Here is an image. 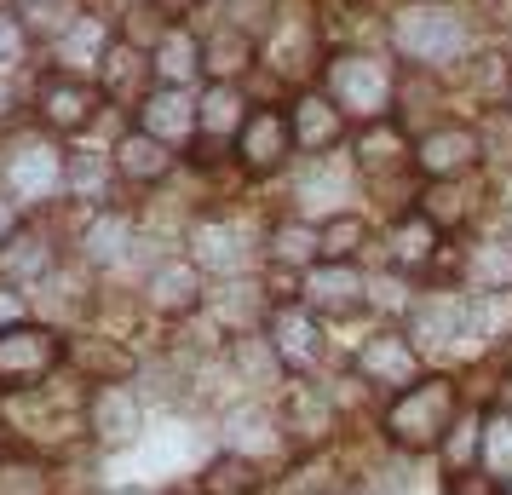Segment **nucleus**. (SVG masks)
I'll return each instance as SVG.
<instances>
[{
    "label": "nucleus",
    "mask_w": 512,
    "mask_h": 495,
    "mask_svg": "<svg viewBox=\"0 0 512 495\" xmlns=\"http://www.w3.org/2000/svg\"><path fill=\"white\" fill-rule=\"evenodd\" d=\"M455 415H461V386L449 375H426L409 392H397V403L386 409V438L397 449L420 455V449H438L449 438Z\"/></svg>",
    "instance_id": "obj_1"
},
{
    "label": "nucleus",
    "mask_w": 512,
    "mask_h": 495,
    "mask_svg": "<svg viewBox=\"0 0 512 495\" xmlns=\"http://www.w3.org/2000/svg\"><path fill=\"white\" fill-rule=\"evenodd\" d=\"M392 47L420 70H443L466 52V18L438 0H409L392 18Z\"/></svg>",
    "instance_id": "obj_2"
},
{
    "label": "nucleus",
    "mask_w": 512,
    "mask_h": 495,
    "mask_svg": "<svg viewBox=\"0 0 512 495\" xmlns=\"http://www.w3.org/2000/svg\"><path fill=\"white\" fill-rule=\"evenodd\" d=\"M328 98L357 121H386V110H392V98H397V75L374 52H340L328 64Z\"/></svg>",
    "instance_id": "obj_3"
},
{
    "label": "nucleus",
    "mask_w": 512,
    "mask_h": 495,
    "mask_svg": "<svg viewBox=\"0 0 512 495\" xmlns=\"http://www.w3.org/2000/svg\"><path fill=\"white\" fill-rule=\"evenodd\" d=\"M0 185L12 190L18 208H41V202H52L58 190L70 185V156L52 139H41V133L18 139V144H6V156H0Z\"/></svg>",
    "instance_id": "obj_4"
},
{
    "label": "nucleus",
    "mask_w": 512,
    "mask_h": 495,
    "mask_svg": "<svg viewBox=\"0 0 512 495\" xmlns=\"http://www.w3.org/2000/svg\"><path fill=\"white\" fill-rule=\"evenodd\" d=\"M81 421H87L98 449H133L144 438V398L127 380H98L93 392H87Z\"/></svg>",
    "instance_id": "obj_5"
},
{
    "label": "nucleus",
    "mask_w": 512,
    "mask_h": 495,
    "mask_svg": "<svg viewBox=\"0 0 512 495\" xmlns=\"http://www.w3.org/2000/svg\"><path fill=\"white\" fill-rule=\"evenodd\" d=\"M64 363V340L41 323L0 329V386H35Z\"/></svg>",
    "instance_id": "obj_6"
},
{
    "label": "nucleus",
    "mask_w": 512,
    "mask_h": 495,
    "mask_svg": "<svg viewBox=\"0 0 512 495\" xmlns=\"http://www.w3.org/2000/svg\"><path fill=\"white\" fill-rule=\"evenodd\" d=\"M357 375L386 392H409L420 380V346L409 329H380L357 346Z\"/></svg>",
    "instance_id": "obj_7"
},
{
    "label": "nucleus",
    "mask_w": 512,
    "mask_h": 495,
    "mask_svg": "<svg viewBox=\"0 0 512 495\" xmlns=\"http://www.w3.org/2000/svg\"><path fill=\"white\" fill-rule=\"evenodd\" d=\"M305 306L317 311V317H351V311L369 306V277L357 271L351 260H317L305 271Z\"/></svg>",
    "instance_id": "obj_8"
},
{
    "label": "nucleus",
    "mask_w": 512,
    "mask_h": 495,
    "mask_svg": "<svg viewBox=\"0 0 512 495\" xmlns=\"http://www.w3.org/2000/svg\"><path fill=\"white\" fill-rule=\"evenodd\" d=\"M98 98H104V87H93L87 75L58 70V75L41 81L35 104H41V121H47L52 133H81V127L98 116Z\"/></svg>",
    "instance_id": "obj_9"
},
{
    "label": "nucleus",
    "mask_w": 512,
    "mask_h": 495,
    "mask_svg": "<svg viewBox=\"0 0 512 495\" xmlns=\"http://www.w3.org/2000/svg\"><path fill=\"white\" fill-rule=\"evenodd\" d=\"M478 156H484L478 127H455V121H449V127H432V133L415 144V167L426 179H461V173L478 167Z\"/></svg>",
    "instance_id": "obj_10"
},
{
    "label": "nucleus",
    "mask_w": 512,
    "mask_h": 495,
    "mask_svg": "<svg viewBox=\"0 0 512 495\" xmlns=\"http://www.w3.org/2000/svg\"><path fill=\"white\" fill-rule=\"evenodd\" d=\"M144 300L150 311H162V317H196L202 311V265L196 260H162L150 271V283H144Z\"/></svg>",
    "instance_id": "obj_11"
},
{
    "label": "nucleus",
    "mask_w": 512,
    "mask_h": 495,
    "mask_svg": "<svg viewBox=\"0 0 512 495\" xmlns=\"http://www.w3.org/2000/svg\"><path fill=\"white\" fill-rule=\"evenodd\" d=\"M288 150H294V127H288L282 110H254L242 139H236V156H242L248 173H277L288 162Z\"/></svg>",
    "instance_id": "obj_12"
},
{
    "label": "nucleus",
    "mask_w": 512,
    "mask_h": 495,
    "mask_svg": "<svg viewBox=\"0 0 512 495\" xmlns=\"http://www.w3.org/2000/svg\"><path fill=\"white\" fill-rule=\"evenodd\" d=\"M265 334L277 340V352L288 369H311L317 357H323V329H317V311L305 306H277L271 311V323H265Z\"/></svg>",
    "instance_id": "obj_13"
},
{
    "label": "nucleus",
    "mask_w": 512,
    "mask_h": 495,
    "mask_svg": "<svg viewBox=\"0 0 512 495\" xmlns=\"http://www.w3.org/2000/svg\"><path fill=\"white\" fill-rule=\"evenodd\" d=\"M409 334H415V346H455L461 334H478V329H472V306L466 300H455V294H426L409 311Z\"/></svg>",
    "instance_id": "obj_14"
},
{
    "label": "nucleus",
    "mask_w": 512,
    "mask_h": 495,
    "mask_svg": "<svg viewBox=\"0 0 512 495\" xmlns=\"http://www.w3.org/2000/svg\"><path fill=\"white\" fill-rule=\"evenodd\" d=\"M288 127H294V144L311 150V156H328L334 144L346 139V110L334 98H317V93H300L294 110H288Z\"/></svg>",
    "instance_id": "obj_15"
},
{
    "label": "nucleus",
    "mask_w": 512,
    "mask_h": 495,
    "mask_svg": "<svg viewBox=\"0 0 512 495\" xmlns=\"http://www.w3.org/2000/svg\"><path fill=\"white\" fill-rule=\"evenodd\" d=\"M156 81V58L150 52H139L133 41H116V47L104 52V64H98V87H104V98H116V104H133V98H150L144 87Z\"/></svg>",
    "instance_id": "obj_16"
},
{
    "label": "nucleus",
    "mask_w": 512,
    "mask_h": 495,
    "mask_svg": "<svg viewBox=\"0 0 512 495\" xmlns=\"http://www.w3.org/2000/svg\"><path fill=\"white\" fill-rule=\"evenodd\" d=\"M139 127L150 133V139H162V144H185L190 133H202L196 104H190L185 87H156V93L139 104Z\"/></svg>",
    "instance_id": "obj_17"
},
{
    "label": "nucleus",
    "mask_w": 512,
    "mask_h": 495,
    "mask_svg": "<svg viewBox=\"0 0 512 495\" xmlns=\"http://www.w3.org/2000/svg\"><path fill=\"white\" fill-rule=\"evenodd\" d=\"M190 248H196V265L202 271L236 277L248 265V236H242V225H225V219H196L190 225Z\"/></svg>",
    "instance_id": "obj_18"
},
{
    "label": "nucleus",
    "mask_w": 512,
    "mask_h": 495,
    "mask_svg": "<svg viewBox=\"0 0 512 495\" xmlns=\"http://www.w3.org/2000/svg\"><path fill=\"white\" fill-rule=\"evenodd\" d=\"M351 162L363 167V179H386V173H397V167H409L415 156H409L403 127L386 116V121H363V133H357V156H351Z\"/></svg>",
    "instance_id": "obj_19"
},
{
    "label": "nucleus",
    "mask_w": 512,
    "mask_h": 495,
    "mask_svg": "<svg viewBox=\"0 0 512 495\" xmlns=\"http://www.w3.org/2000/svg\"><path fill=\"white\" fill-rule=\"evenodd\" d=\"M282 432L294 438V444H323L328 426H334V398L317 392V386H294L288 398H282Z\"/></svg>",
    "instance_id": "obj_20"
},
{
    "label": "nucleus",
    "mask_w": 512,
    "mask_h": 495,
    "mask_svg": "<svg viewBox=\"0 0 512 495\" xmlns=\"http://www.w3.org/2000/svg\"><path fill=\"white\" fill-rule=\"evenodd\" d=\"M116 173L127 179V185H162L167 173H173V144L150 139V133H127V139L116 144Z\"/></svg>",
    "instance_id": "obj_21"
},
{
    "label": "nucleus",
    "mask_w": 512,
    "mask_h": 495,
    "mask_svg": "<svg viewBox=\"0 0 512 495\" xmlns=\"http://www.w3.org/2000/svg\"><path fill=\"white\" fill-rule=\"evenodd\" d=\"M248 98L236 81H213L202 104H196V121H202V139H242V127H248Z\"/></svg>",
    "instance_id": "obj_22"
},
{
    "label": "nucleus",
    "mask_w": 512,
    "mask_h": 495,
    "mask_svg": "<svg viewBox=\"0 0 512 495\" xmlns=\"http://www.w3.org/2000/svg\"><path fill=\"white\" fill-rule=\"evenodd\" d=\"M127 248H133V219H127V213L121 208L87 213V225H81V260L87 265H116Z\"/></svg>",
    "instance_id": "obj_23"
},
{
    "label": "nucleus",
    "mask_w": 512,
    "mask_h": 495,
    "mask_svg": "<svg viewBox=\"0 0 512 495\" xmlns=\"http://www.w3.org/2000/svg\"><path fill=\"white\" fill-rule=\"evenodd\" d=\"M254 58H259V41L242 35L236 24L213 29L208 41H202V75H213V81H242Z\"/></svg>",
    "instance_id": "obj_24"
},
{
    "label": "nucleus",
    "mask_w": 512,
    "mask_h": 495,
    "mask_svg": "<svg viewBox=\"0 0 512 495\" xmlns=\"http://www.w3.org/2000/svg\"><path fill=\"white\" fill-rule=\"evenodd\" d=\"M116 47L110 41V29H104V18H93V12H81L64 35H58V64L70 75H87V70H98L104 64V52Z\"/></svg>",
    "instance_id": "obj_25"
},
{
    "label": "nucleus",
    "mask_w": 512,
    "mask_h": 495,
    "mask_svg": "<svg viewBox=\"0 0 512 495\" xmlns=\"http://www.w3.org/2000/svg\"><path fill=\"white\" fill-rule=\"evenodd\" d=\"M265 490V478H259V461L254 455H213L208 467H202V495H259Z\"/></svg>",
    "instance_id": "obj_26"
},
{
    "label": "nucleus",
    "mask_w": 512,
    "mask_h": 495,
    "mask_svg": "<svg viewBox=\"0 0 512 495\" xmlns=\"http://www.w3.org/2000/svg\"><path fill=\"white\" fill-rule=\"evenodd\" d=\"M265 254L277 265H317L323 260V231H317V219H277Z\"/></svg>",
    "instance_id": "obj_27"
},
{
    "label": "nucleus",
    "mask_w": 512,
    "mask_h": 495,
    "mask_svg": "<svg viewBox=\"0 0 512 495\" xmlns=\"http://www.w3.org/2000/svg\"><path fill=\"white\" fill-rule=\"evenodd\" d=\"M386 248H392L397 271H420V265L432 260V248H438V225H432L426 213H409V219H397V225H392Z\"/></svg>",
    "instance_id": "obj_28"
},
{
    "label": "nucleus",
    "mask_w": 512,
    "mask_h": 495,
    "mask_svg": "<svg viewBox=\"0 0 512 495\" xmlns=\"http://www.w3.org/2000/svg\"><path fill=\"white\" fill-rule=\"evenodd\" d=\"M150 58H156V81L162 87H185L190 75H202V41L185 35V29H167L162 47L150 52Z\"/></svg>",
    "instance_id": "obj_29"
},
{
    "label": "nucleus",
    "mask_w": 512,
    "mask_h": 495,
    "mask_svg": "<svg viewBox=\"0 0 512 495\" xmlns=\"http://www.w3.org/2000/svg\"><path fill=\"white\" fill-rule=\"evenodd\" d=\"M231 363L242 369V380H248V386H271V380L288 369V363H282V352H277V340H271V334H254V329L231 340Z\"/></svg>",
    "instance_id": "obj_30"
},
{
    "label": "nucleus",
    "mask_w": 512,
    "mask_h": 495,
    "mask_svg": "<svg viewBox=\"0 0 512 495\" xmlns=\"http://www.w3.org/2000/svg\"><path fill=\"white\" fill-rule=\"evenodd\" d=\"M282 444V421H271V409H236L231 415V432H225V449L236 455H265V449Z\"/></svg>",
    "instance_id": "obj_31"
},
{
    "label": "nucleus",
    "mask_w": 512,
    "mask_h": 495,
    "mask_svg": "<svg viewBox=\"0 0 512 495\" xmlns=\"http://www.w3.org/2000/svg\"><path fill=\"white\" fill-rule=\"evenodd\" d=\"M0 277H6V283H41V277H52V248L18 231L0 248Z\"/></svg>",
    "instance_id": "obj_32"
},
{
    "label": "nucleus",
    "mask_w": 512,
    "mask_h": 495,
    "mask_svg": "<svg viewBox=\"0 0 512 495\" xmlns=\"http://www.w3.org/2000/svg\"><path fill=\"white\" fill-rule=\"evenodd\" d=\"M466 283L489 288V294H512V248H501V242H478V248L466 254Z\"/></svg>",
    "instance_id": "obj_33"
},
{
    "label": "nucleus",
    "mask_w": 512,
    "mask_h": 495,
    "mask_svg": "<svg viewBox=\"0 0 512 495\" xmlns=\"http://www.w3.org/2000/svg\"><path fill=\"white\" fill-rule=\"evenodd\" d=\"M317 231H323V260H351L363 242H369V225H363V213H328V219H317Z\"/></svg>",
    "instance_id": "obj_34"
},
{
    "label": "nucleus",
    "mask_w": 512,
    "mask_h": 495,
    "mask_svg": "<svg viewBox=\"0 0 512 495\" xmlns=\"http://www.w3.org/2000/svg\"><path fill=\"white\" fill-rule=\"evenodd\" d=\"M484 467L495 472V484H512V409H489L484 415Z\"/></svg>",
    "instance_id": "obj_35"
},
{
    "label": "nucleus",
    "mask_w": 512,
    "mask_h": 495,
    "mask_svg": "<svg viewBox=\"0 0 512 495\" xmlns=\"http://www.w3.org/2000/svg\"><path fill=\"white\" fill-rule=\"evenodd\" d=\"M420 213H426L432 225H461L466 213H472L461 179H426V190H420Z\"/></svg>",
    "instance_id": "obj_36"
},
{
    "label": "nucleus",
    "mask_w": 512,
    "mask_h": 495,
    "mask_svg": "<svg viewBox=\"0 0 512 495\" xmlns=\"http://www.w3.org/2000/svg\"><path fill=\"white\" fill-rule=\"evenodd\" d=\"M18 18H24V29L29 35H64V29L81 18V6L75 0H18Z\"/></svg>",
    "instance_id": "obj_37"
},
{
    "label": "nucleus",
    "mask_w": 512,
    "mask_h": 495,
    "mask_svg": "<svg viewBox=\"0 0 512 495\" xmlns=\"http://www.w3.org/2000/svg\"><path fill=\"white\" fill-rule=\"evenodd\" d=\"M443 461H449V472L466 467L472 455H484V415H455V426H449V438H443Z\"/></svg>",
    "instance_id": "obj_38"
},
{
    "label": "nucleus",
    "mask_w": 512,
    "mask_h": 495,
    "mask_svg": "<svg viewBox=\"0 0 512 495\" xmlns=\"http://www.w3.org/2000/svg\"><path fill=\"white\" fill-rule=\"evenodd\" d=\"M110 173H116V162H104V156H93V150H70V190H81V196L104 202Z\"/></svg>",
    "instance_id": "obj_39"
},
{
    "label": "nucleus",
    "mask_w": 512,
    "mask_h": 495,
    "mask_svg": "<svg viewBox=\"0 0 512 495\" xmlns=\"http://www.w3.org/2000/svg\"><path fill=\"white\" fill-rule=\"evenodd\" d=\"M0 495H52L47 467L41 461H24V455H6L0 461Z\"/></svg>",
    "instance_id": "obj_40"
},
{
    "label": "nucleus",
    "mask_w": 512,
    "mask_h": 495,
    "mask_svg": "<svg viewBox=\"0 0 512 495\" xmlns=\"http://www.w3.org/2000/svg\"><path fill=\"white\" fill-rule=\"evenodd\" d=\"M225 18H231L242 35H277V0H225Z\"/></svg>",
    "instance_id": "obj_41"
},
{
    "label": "nucleus",
    "mask_w": 512,
    "mask_h": 495,
    "mask_svg": "<svg viewBox=\"0 0 512 495\" xmlns=\"http://www.w3.org/2000/svg\"><path fill=\"white\" fill-rule=\"evenodd\" d=\"M346 190H351V179L346 173H334L328 167V156H317V167L300 179V202H311V196H328V202H346Z\"/></svg>",
    "instance_id": "obj_42"
},
{
    "label": "nucleus",
    "mask_w": 512,
    "mask_h": 495,
    "mask_svg": "<svg viewBox=\"0 0 512 495\" xmlns=\"http://www.w3.org/2000/svg\"><path fill=\"white\" fill-rule=\"evenodd\" d=\"M24 47H29V29H24V18L0 6V64H18V58H24Z\"/></svg>",
    "instance_id": "obj_43"
},
{
    "label": "nucleus",
    "mask_w": 512,
    "mask_h": 495,
    "mask_svg": "<svg viewBox=\"0 0 512 495\" xmlns=\"http://www.w3.org/2000/svg\"><path fill=\"white\" fill-rule=\"evenodd\" d=\"M478 93L484 98H507L512 93V70L501 58H478Z\"/></svg>",
    "instance_id": "obj_44"
},
{
    "label": "nucleus",
    "mask_w": 512,
    "mask_h": 495,
    "mask_svg": "<svg viewBox=\"0 0 512 495\" xmlns=\"http://www.w3.org/2000/svg\"><path fill=\"white\" fill-rule=\"evenodd\" d=\"M18 231H24V213H18V202H6V196H0V248H6Z\"/></svg>",
    "instance_id": "obj_45"
},
{
    "label": "nucleus",
    "mask_w": 512,
    "mask_h": 495,
    "mask_svg": "<svg viewBox=\"0 0 512 495\" xmlns=\"http://www.w3.org/2000/svg\"><path fill=\"white\" fill-rule=\"evenodd\" d=\"M18 323H24V300L12 288H0V329H18Z\"/></svg>",
    "instance_id": "obj_46"
},
{
    "label": "nucleus",
    "mask_w": 512,
    "mask_h": 495,
    "mask_svg": "<svg viewBox=\"0 0 512 495\" xmlns=\"http://www.w3.org/2000/svg\"><path fill=\"white\" fill-rule=\"evenodd\" d=\"M196 6H202V0H156V12H167V18H185Z\"/></svg>",
    "instance_id": "obj_47"
},
{
    "label": "nucleus",
    "mask_w": 512,
    "mask_h": 495,
    "mask_svg": "<svg viewBox=\"0 0 512 495\" xmlns=\"http://www.w3.org/2000/svg\"><path fill=\"white\" fill-rule=\"evenodd\" d=\"M317 6H323L328 18H351V12H357V6H363V0H317Z\"/></svg>",
    "instance_id": "obj_48"
},
{
    "label": "nucleus",
    "mask_w": 512,
    "mask_h": 495,
    "mask_svg": "<svg viewBox=\"0 0 512 495\" xmlns=\"http://www.w3.org/2000/svg\"><path fill=\"white\" fill-rule=\"evenodd\" d=\"M12 116V87H0V121Z\"/></svg>",
    "instance_id": "obj_49"
},
{
    "label": "nucleus",
    "mask_w": 512,
    "mask_h": 495,
    "mask_svg": "<svg viewBox=\"0 0 512 495\" xmlns=\"http://www.w3.org/2000/svg\"><path fill=\"white\" fill-rule=\"evenodd\" d=\"M501 403H507V409H512V375H507V386H501Z\"/></svg>",
    "instance_id": "obj_50"
},
{
    "label": "nucleus",
    "mask_w": 512,
    "mask_h": 495,
    "mask_svg": "<svg viewBox=\"0 0 512 495\" xmlns=\"http://www.w3.org/2000/svg\"><path fill=\"white\" fill-rule=\"evenodd\" d=\"M116 495H144V490H116Z\"/></svg>",
    "instance_id": "obj_51"
},
{
    "label": "nucleus",
    "mask_w": 512,
    "mask_h": 495,
    "mask_svg": "<svg viewBox=\"0 0 512 495\" xmlns=\"http://www.w3.org/2000/svg\"><path fill=\"white\" fill-rule=\"evenodd\" d=\"M507 231H512V213H507Z\"/></svg>",
    "instance_id": "obj_52"
},
{
    "label": "nucleus",
    "mask_w": 512,
    "mask_h": 495,
    "mask_svg": "<svg viewBox=\"0 0 512 495\" xmlns=\"http://www.w3.org/2000/svg\"><path fill=\"white\" fill-rule=\"evenodd\" d=\"M507 495H512V484H507Z\"/></svg>",
    "instance_id": "obj_53"
}]
</instances>
